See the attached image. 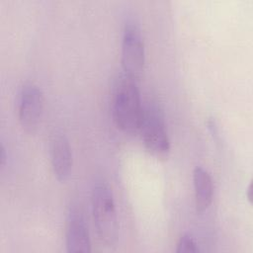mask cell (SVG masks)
<instances>
[{
    "label": "cell",
    "instance_id": "obj_1",
    "mask_svg": "<svg viewBox=\"0 0 253 253\" xmlns=\"http://www.w3.org/2000/svg\"><path fill=\"white\" fill-rule=\"evenodd\" d=\"M112 109L118 128L127 134L138 133L143 107L135 80L124 75L115 89Z\"/></svg>",
    "mask_w": 253,
    "mask_h": 253
},
{
    "label": "cell",
    "instance_id": "obj_2",
    "mask_svg": "<svg viewBox=\"0 0 253 253\" xmlns=\"http://www.w3.org/2000/svg\"><path fill=\"white\" fill-rule=\"evenodd\" d=\"M91 208L94 226L100 241L108 247L114 246L119 237V220L113 191L101 180L94 184L91 192Z\"/></svg>",
    "mask_w": 253,
    "mask_h": 253
},
{
    "label": "cell",
    "instance_id": "obj_3",
    "mask_svg": "<svg viewBox=\"0 0 253 253\" xmlns=\"http://www.w3.org/2000/svg\"><path fill=\"white\" fill-rule=\"evenodd\" d=\"M145 149L157 159H166L170 153V139L161 108L154 102L143 108L139 131Z\"/></svg>",
    "mask_w": 253,
    "mask_h": 253
},
{
    "label": "cell",
    "instance_id": "obj_4",
    "mask_svg": "<svg viewBox=\"0 0 253 253\" xmlns=\"http://www.w3.org/2000/svg\"><path fill=\"white\" fill-rule=\"evenodd\" d=\"M144 43L138 26L133 22L125 25L122 40L121 63L125 76L137 80L144 70Z\"/></svg>",
    "mask_w": 253,
    "mask_h": 253
},
{
    "label": "cell",
    "instance_id": "obj_5",
    "mask_svg": "<svg viewBox=\"0 0 253 253\" xmlns=\"http://www.w3.org/2000/svg\"><path fill=\"white\" fill-rule=\"evenodd\" d=\"M44 97L42 89L33 82H27L21 89L18 118L21 126L28 133H35L42 120Z\"/></svg>",
    "mask_w": 253,
    "mask_h": 253
},
{
    "label": "cell",
    "instance_id": "obj_6",
    "mask_svg": "<svg viewBox=\"0 0 253 253\" xmlns=\"http://www.w3.org/2000/svg\"><path fill=\"white\" fill-rule=\"evenodd\" d=\"M65 246L69 253H88L91 251V238L85 217L80 208H69L65 224Z\"/></svg>",
    "mask_w": 253,
    "mask_h": 253
},
{
    "label": "cell",
    "instance_id": "obj_7",
    "mask_svg": "<svg viewBox=\"0 0 253 253\" xmlns=\"http://www.w3.org/2000/svg\"><path fill=\"white\" fill-rule=\"evenodd\" d=\"M51 169L54 177L60 183L66 182L72 171V151L67 137L62 133L52 136L49 145Z\"/></svg>",
    "mask_w": 253,
    "mask_h": 253
},
{
    "label": "cell",
    "instance_id": "obj_8",
    "mask_svg": "<svg viewBox=\"0 0 253 253\" xmlns=\"http://www.w3.org/2000/svg\"><path fill=\"white\" fill-rule=\"evenodd\" d=\"M193 185L196 210L198 212H203L211 206L213 194L212 179L207 169L202 166L194 168Z\"/></svg>",
    "mask_w": 253,
    "mask_h": 253
},
{
    "label": "cell",
    "instance_id": "obj_9",
    "mask_svg": "<svg viewBox=\"0 0 253 253\" xmlns=\"http://www.w3.org/2000/svg\"><path fill=\"white\" fill-rule=\"evenodd\" d=\"M200 251L196 239L190 233H184L177 242V253H190Z\"/></svg>",
    "mask_w": 253,
    "mask_h": 253
},
{
    "label": "cell",
    "instance_id": "obj_10",
    "mask_svg": "<svg viewBox=\"0 0 253 253\" xmlns=\"http://www.w3.org/2000/svg\"><path fill=\"white\" fill-rule=\"evenodd\" d=\"M6 160H7V154H6V149L4 144H1V148H0V164L1 167H4L6 164Z\"/></svg>",
    "mask_w": 253,
    "mask_h": 253
},
{
    "label": "cell",
    "instance_id": "obj_11",
    "mask_svg": "<svg viewBox=\"0 0 253 253\" xmlns=\"http://www.w3.org/2000/svg\"><path fill=\"white\" fill-rule=\"evenodd\" d=\"M247 199H248V201L251 203V185L249 184L248 185V188H247Z\"/></svg>",
    "mask_w": 253,
    "mask_h": 253
}]
</instances>
